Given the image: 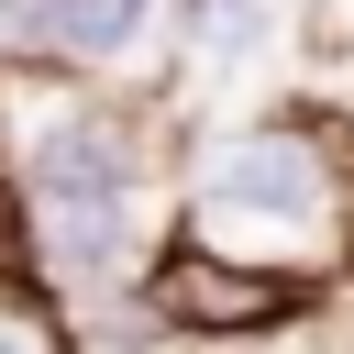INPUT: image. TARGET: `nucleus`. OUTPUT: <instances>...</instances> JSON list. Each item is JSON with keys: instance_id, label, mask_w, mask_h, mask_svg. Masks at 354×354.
Masks as SVG:
<instances>
[{"instance_id": "obj_1", "label": "nucleus", "mask_w": 354, "mask_h": 354, "mask_svg": "<svg viewBox=\"0 0 354 354\" xmlns=\"http://www.w3.org/2000/svg\"><path fill=\"white\" fill-rule=\"evenodd\" d=\"M343 188H354V144L277 111V122H232L188 155L177 177V232L277 277H321L343 266Z\"/></svg>"}, {"instance_id": "obj_2", "label": "nucleus", "mask_w": 354, "mask_h": 354, "mask_svg": "<svg viewBox=\"0 0 354 354\" xmlns=\"http://www.w3.org/2000/svg\"><path fill=\"white\" fill-rule=\"evenodd\" d=\"M144 133L111 100H66L22 133L11 155V210H22V266L44 288H122L144 266Z\"/></svg>"}, {"instance_id": "obj_3", "label": "nucleus", "mask_w": 354, "mask_h": 354, "mask_svg": "<svg viewBox=\"0 0 354 354\" xmlns=\"http://www.w3.org/2000/svg\"><path fill=\"white\" fill-rule=\"evenodd\" d=\"M321 299V277H277V266H243V254H210V243H166L155 266H144V310L166 321V332H277V321H299Z\"/></svg>"}, {"instance_id": "obj_4", "label": "nucleus", "mask_w": 354, "mask_h": 354, "mask_svg": "<svg viewBox=\"0 0 354 354\" xmlns=\"http://www.w3.org/2000/svg\"><path fill=\"white\" fill-rule=\"evenodd\" d=\"M166 0H55V66H111L155 33Z\"/></svg>"}, {"instance_id": "obj_5", "label": "nucleus", "mask_w": 354, "mask_h": 354, "mask_svg": "<svg viewBox=\"0 0 354 354\" xmlns=\"http://www.w3.org/2000/svg\"><path fill=\"white\" fill-rule=\"evenodd\" d=\"M0 354H66V332H55L44 288H22V277H0Z\"/></svg>"}, {"instance_id": "obj_6", "label": "nucleus", "mask_w": 354, "mask_h": 354, "mask_svg": "<svg viewBox=\"0 0 354 354\" xmlns=\"http://www.w3.org/2000/svg\"><path fill=\"white\" fill-rule=\"evenodd\" d=\"M0 66H55V0H0Z\"/></svg>"}, {"instance_id": "obj_7", "label": "nucleus", "mask_w": 354, "mask_h": 354, "mask_svg": "<svg viewBox=\"0 0 354 354\" xmlns=\"http://www.w3.org/2000/svg\"><path fill=\"white\" fill-rule=\"evenodd\" d=\"M343 266H354V188H343Z\"/></svg>"}]
</instances>
